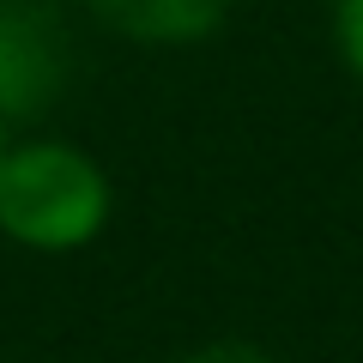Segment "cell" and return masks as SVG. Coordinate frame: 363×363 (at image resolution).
Masks as SVG:
<instances>
[{
  "label": "cell",
  "instance_id": "obj_2",
  "mask_svg": "<svg viewBox=\"0 0 363 363\" xmlns=\"http://www.w3.org/2000/svg\"><path fill=\"white\" fill-rule=\"evenodd\" d=\"M67 67H73V49L61 18L30 0H0V116H43L61 97Z\"/></svg>",
  "mask_w": 363,
  "mask_h": 363
},
{
  "label": "cell",
  "instance_id": "obj_1",
  "mask_svg": "<svg viewBox=\"0 0 363 363\" xmlns=\"http://www.w3.org/2000/svg\"><path fill=\"white\" fill-rule=\"evenodd\" d=\"M109 218V176L67 140H30L0 152V230L18 248L67 255Z\"/></svg>",
  "mask_w": 363,
  "mask_h": 363
},
{
  "label": "cell",
  "instance_id": "obj_6",
  "mask_svg": "<svg viewBox=\"0 0 363 363\" xmlns=\"http://www.w3.org/2000/svg\"><path fill=\"white\" fill-rule=\"evenodd\" d=\"M0 152H6V145H0Z\"/></svg>",
  "mask_w": 363,
  "mask_h": 363
},
{
  "label": "cell",
  "instance_id": "obj_3",
  "mask_svg": "<svg viewBox=\"0 0 363 363\" xmlns=\"http://www.w3.org/2000/svg\"><path fill=\"white\" fill-rule=\"evenodd\" d=\"M109 30L133 43H200L230 18L236 0H85Z\"/></svg>",
  "mask_w": 363,
  "mask_h": 363
},
{
  "label": "cell",
  "instance_id": "obj_5",
  "mask_svg": "<svg viewBox=\"0 0 363 363\" xmlns=\"http://www.w3.org/2000/svg\"><path fill=\"white\" fill-rule=\"evenodd\" d=\"M188 363H272V357H267V351H255V345H236V339H224V345L194 351Z\"/></svg>",
  "mask_w": 363,
  "mask_h": 363
},
{
  "label": "cell",
  "instance_id": "obj_4",
  "mask_svg": "<svg viewBox=\"0 0 363 363\" xmlns=\"http://www.w3.org/2000/svg\"><path fill=\"white\" fill-rule=\"evenodd\" d=\"M339 49H345L351 73L363 79V0H339Z\"/></svg>",
  "mask_w": 363,
  "mask_h": 363
}]
</instances>
